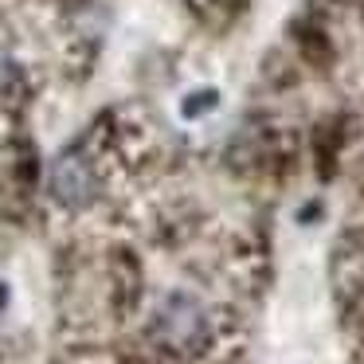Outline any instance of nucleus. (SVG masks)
<instances>
[{"instance_id":"f257e3e1","label":"nucleus","mask_w":364,"mask_h":364,"mask_svg":"<svg viewBox=\"0 0 364 364\" xmlns=\"http://www.w3.org/2000/svg\"><path fill=\"white\" fill-rule=\"evenodd\" d=\"M153 333H157L161 345L176 348V353H188V348H196L208 337V314L188 294H168L161 301L157 317H153Z\"/></svg>"},{"instance_id":"f03ea898","label":"nucleus","mask_w":364,"mask_h":364,"mask_svg":"<svg viewBox=\"0 0 364 364\" xmlns=\"http://www.w3.org/2000/svg\"><path fill=\"white\" fill-rule=\"evenodd\" d=\"M48 188L51 196L59 200L63 208H87L98 192V176H95V165L82 149H67L55 157L51 165V176H48Z\"/></svg>"},{"instance_id":"7ed1b4c3","label":"nucleus","mask_w":364,"mask_h":364,"mask_svg":"<svg viewBox=\"0 0 364 364\" xmlns=\"http://www.w3.org/2000/svg\"><path fill=\"white\" fill-rule=\"evenodd\" d=\"M16 87H20V67L9 51L0 48V95H12Z\"/></svg>"}]
</instances>
